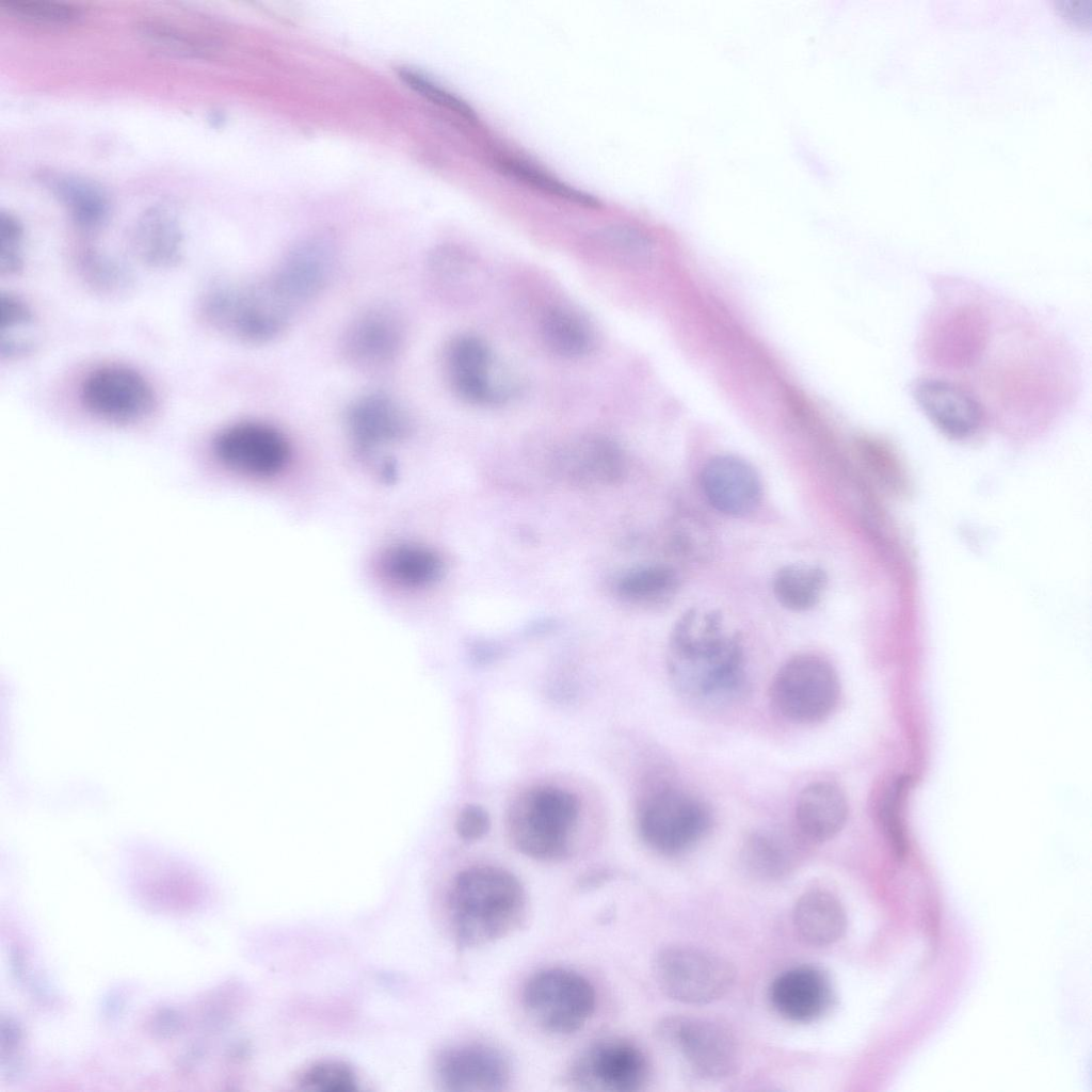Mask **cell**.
Listing matches in <instances>:
<instances>
[{
  "instance_id": "cell-1",
  "label": "cell",
  "mask_w": 1092,
  "mask_h": 1092,
  "mask_svg": "<svg viewBox=\"0 0 1092 1092\" xmlns=\"http://www.w3.org/2000/svg\"><path fill=\"white\" fill-rule=\"evenodd\" d=\"M670 679L682 695L721 704L740 696L745 686L743 651L722 616L692 609L676 622L669 640Z\"/></svg>"
},
{
  "instance_id": "cell-2",
  "label": "cell",
  "mask_w": 1092,
  "mask_h": 1092,
  "mask_svg": "<svg viewBox=\"0 0 1092 1092\" xmlns=\"http://www.w3.org/2000/svg\"><path fill=\"white\" fill-rule=\"evenodd\" d=\"M448 904L456 942L464 948H475L515 930L525 916L527 897L510 871L478 865L457 873Z\"/></svg>"
},
{
  "instance_id": "cell-3",
  "label": "cell",
  "mask_w": 1092,
  "mask_h": 1092,
  "mask_svg": "<svg viewBox=\"0 0 1092 1092\" xmlns=\"http://www.w3.org/2000/svg\"><path fill=\"white\" fill-rule=\"evenodd\" d=\"M298 310L272 274L256 280L214 285L200 301L203 318L214 330L256 344L279 336Z\"/></svg>"
},
{
  "instance_id": "cell-4",
  "label": "cell",
  "mask_w": 1092,
  "mask_h": 1092,
  "mask_svg": "<svg viewBox=\"0 0 1092 1092\" xmlns=\"http://www.w3.org/2000/svg\"><path fill=\"white\" fill-rule=\"evenodd\" d=\"M578 798L555 786H536L521 792L508 813L513 845L539 861L564 858L579 819Z\"/></svg>"
},
{
  "instance_id": "cell-5",
  "label": "cell",
  "mask_w": 1092,
  "mask_h": 1092,
  "mask_svg": "<svg viewBox=\"0 0 1092 1092\" xmlns=\"http://www.w3.org/2000/svg\"><path fill=\"white\" fill-rule=\"evenodd\" d=\"M711 822V813L701 799L672 785L649 790L637 812L640 838L662 855L692 848L708 833Z\"/></svg>"
},
{
  "instance_id": "cell-6",
  "label": "cell",
  "mask_w": 1092,
  "mask_h": 1092,
  "mask_svg": "<svg viewBox=\"0 0 1092 1092\" xmlns=\"http://www.w3.org/2000/svg\"><path fill=\"white\" fill-rule=\"evenodd\" d=\"M775 710L797 724H815L835 710L840 695L837 673L832 664L815 654H799L784 662L770 686Z\"/></svg>"
},
{
  "instance_id": "cell-7",
  "label": "cell",
  "mask_w": 1092,
  "mask_h": 1092,
  "mask_svg": "<svg viewBox=\"0 0 1092 1092\" xmlns=\"http://www.w3.org/2000/svg\"><path fill=\"white\" fill-rule=\"evenodd\" d=\"M521 1000L531 1019L553 1034L580 1030L596 1009L592 983L577 971L562 967L534 973L524 985Z\"/></svg>"
},
{
  "instance_id": "cell-8",
  "label": "cell",
  "mask_w": 1092,
  "mask_h": 1092,
  "mask_svg": "<svg viewBox=\"0 0 1092 1092\" xmlns=\"http://www.w3.org/2000/svg\"><path fill=\"white\" fill-rule=\"evenodd\" d=\"M654 974L660 990L688 1005H703L724 996L735 981V969L724 958L700 948L671 946L658 952Z\"/></svg>"
},
{
  "instance_id": "cell-9",
  "label": "cell",
  "mask_w": 1092,
  "mask_h": 1092,
  "mask_svg": "<svg viewBox=\"0 0 1092 1092\" xmlns=\"http://www.w3.org/2000/svg\"><path fill=\"white\" fill-rule=\"evenodd\" d=\"M649 1076L648 1060L635 1043L621 1038L598 1040L573 1061L569 1081L585 1091L637 1092Z\"/></svg>"
},
{
  "instance_id": "cell-10",
  "label": "cell",
  "mask_w": 1092,
  "mask_h": 1092,
  "mask_svg": "<svg viewBox=\"0 0 1092 1092\" xmlns=\"http://www.w3.org/2000/svg\"><path fill=\"white\" fill-rule=\"evenodd\" d=\"M659 1032L680 1053L693 1073L702 1078L722 1079L738 1069L739 1048L736 1038L718 1022L674 1016L660 1025Z\"/></svg>"
},
{
  "instance_id": "cell-11",
  "label": "cell",
  "mask_w": 1092,
  "mask_h": 1092,
  "mask_svg": "<svg viewBox=\"0 0 1092 1092\" xmlns=\"http://www.w3.org/2000/svg\"><path fill=\"white\" fill-rule=\"evenodd\" d=\"M212 451L227 469L253 478L279 473L290 457L284 434L258 421H242L224 428L214 437Z\"/></svg>"
},
{
  "instance_id": "cell-12",
  "label": "cell",
  "mask_w": 1092,
  "mask_h": 1092,
  "mask_svg": "<svg viewBox=\"0 0 1092 1092\" xmlns=\"http://www.w3.org/2000/svg\"><path fill=\"white\" fill-rule=\"evenodd\" d=\"M81 400L96 417L115 423H133L148 416L156 398L149 382L126 366L95 369L83 381Z\"/></svg>"
},
{
  "instance_id": "cell-13",
  "label": "cell",
  "mask_w": 1092,
  "mask_h": 1092,
  "mask_svg": "<svg viewBox=\"0 0 1092 1092\" xmlns=\"http://www.w3.org/2000/svg\"><path fill=\"white\" fill-rule=\"evenodd\" d=\"M440 1086L454 1092H494L505 1089L511 1065L494 1046L480 1042L454 1044L440 1050L435 1060Z\"/></svg>"
},
{
  "instance_id": "cell-14",
  "label": "cell",
  "mask_w": 1092,
  "mask_h": 1092,
  "mask_svg": "<svg viewBox=\"0 0 1092 1092\" xmlns=\"http://www.w3.org/2000/svg\"><path fill=\"white\" fill-rule=\"evenodd\" d=\"M446 370L453 391L471 404H494L507 398L493 353L479 337L464 334L451 340L446 351Z\"/></svg>"
},
{
  "instance_id": "cell-15",
  "label": "cell",
  "mask_w": 1092,
  "mask_h": 1092,
  "mask_svg": "<svg viewBox=\"0 0 1092 1092\" xmlns=\"http://www.w3.org/2000/svg\"><path fill=\"white\" fill-rule=\"evenodd\" d=\"M913 396L937 430L954 439L973 436L984 420V407L963 386L948 380L922 378L913 385Z\"/></svg>"
},
{
  "instance_id": "cell-16",
  "label": "cell",
  "mask_w": 1092,
  "mask_h": 1092,
  "mask_svg": "<svg viewBox=\"0 0 1092 1092\" xmlns=\"http://www.w3.org/2000/svg\"><path fill=\"white\" fill-rule=\"evenodd\" d=\"M403 325L388 308L375 307L358 315L346 330V358L358 368L376 370L394 363L403 347Z\"/></svg>"
},
{
  "instance_id": "cell-17",
  "label": "cell",
  "mask_w": 1092,
  "mask_h": 1092,
  "mask_svg": "<svg viewBox=\"0 0 1092 1092\" xmlns=\"http://www.w3.org/2000/svg\"><path fill=\"white\" fill-rule=\"evenodd\" d=\"M346 425L355 450L369 455L404 438L411 419L392 397L373 392L356 399L347 410Z\"/></svg>"
},
{
  "instance_id": "cell-18",
  "label": "cell",
  "mask_w": 1092,
  "mask_h": 1092,
  "mask_svg": "<svg viewBox=\"0 0 1092 1092\" xmlns=\"http://www.w3.org/2000/svg\"><path fill=\"white\" fill-rule=\"evenodd\" d=\"M553 465L564 480L581 486L614 484L626 470L621 448L601 435L572 439L556 453Z\"/></svg>"
},
{
  "instance_id": "cell-19",
  "label": "cell",
  "mask_w": 1092,
  "mask_h": 1092,
  "mask_svg": "<svg viewBox=\"0 0 1092 1092\" xmlns=\"http://www.w3.org/2000/svg\"><path fill=\"white\" fill-rule=\"evenodd\" d=\"M703 493L720 513L743 516L751 513L761 498V484L755 469L735 455H718L703 468Z\"/></svg>"
},
{
  "instance_id": "cell-20",
  "label": "cell",
  "mask_w": 1092,
  "mask_h": 1092,
  "mask_svg": "<svg viewBox=\"0 0 1092 1092\" xmlns=\"http://www.w3.org/2000/svg\"><path fill=\"white\" fill-rule=\"evenodd\" d=\"M769 999L784 1018L796 1023L812 1022L822 1016L831 1006V981L816 966H796L773 979Z\"/></svg>"
},
{
  "instance_id": "cell-21",
  "label": "cell",
  "mask_w": 1092,
  "mask_h": 1092,
  "mask_svg": "<svg viewBox=\"0 0 1092 1092\" xmlns=\"http://www.w3.org/2000/svg\"><path fill=\"white\" fill-rule=\"evenodd\" d=\"M848 802L842 790L825 781L814 782L799 793L796 829L808 842H824L835 837L848 818Z\"/></svg>"
},
{
  "instance_id": "cell-22",
  "label": "cell",
  "mask_w": 1092,
  "mask_h": 1092,
  "mask_svg": "<svg viewBox=\"0 0 1092 1092\" xmlns=\"http://www.w3.org/2000/svg\"><path fill=\"white\" fill-rule=\"evenodd\" d=\"M792 921L800 937L813 946L834 944L847 929V915L839 899L819 888L800 896L793 908Z\"/></svg>"
},
{
  "instance_id": "cell-23",
  "label": "cell",
  "mask_w": 1092,
  "mask_h": 1092,
  "mask_svg": "<svg viewBox=\"0 0 1092 1092\" xmlns=\"http://www.w3.org/2000/svg\"><path fill=\"white\" fill-rule=\"evenodd\" d=\"M800 839H804L800 833L793 836L778 830H754L742 842L741 862L758 879L783 878L797 866Z\"/></svg>"
},
{
  "instance_id": "cell-24",
  "label": "cell",
  "mask_w": 1092,
  "mask_h": 1092,
  "mask_svg": "<svg viewBox=\"0 0 1092 1092\" xmlns=\"http://www.w3.org/2000/svg\"><path fill=\"white\" fill-rule=\"evenodd\" d=\"M133 245L141 261L150 268H173L181 259L180 229L164 210H152L144 215L136 227Z\"/></svg>"
},
{
  "instance_id": "cell-25",
  "label": "cell",
  "mask_w": 1092,
  "mask_h": 1092,
  "mask_svg": "<svg viewBox=\"0 0 1092 1092\" xmlns=\"http://www.w3.org/2000/svg\"><path fill=\"white\" fill-rule=\"evenodd\" d=\"M444 564L432 549L411 543L397 544L384 551L380 569L391 582L407 589L428 587L437 581Z\"/></svg>"
},
{
  "instance_id": "cell-26",
  "label": "cell",
  "mask_w": 1092,
  "mask_h": 1092,
  "mask_svg": "<svg viewBox=\"0 0 1092 1092\" xmlns=\"http://www.w3.org/2000/svg\"><path fill=\"white\" fill-rule=\"evenodd\" d=\"M826 585L822 568L796 563L782 567L773 579V593L778 603L792 611H805L820 600Z\"/></svg>"
},
{
  "instance_id": "cell-27",
  "label": "cell",
  "mask_w": 1092,
  "mask_h": 1092,
  "mask_svg": "<svg viewBox=\"0 0 1092 1092\" xmlns=\"http://www.w3.org/2000/svg\"><path fill=\"white\" fill-rule=\"evenodd\" d=\"M542 339L549 351L564 358H578L590 352L593 337L588 325L575 312L553 307L541 319Z\"/></svg>"
},
{
  "instance_id": "cell-28",
  "label": "cell",
  "mask_w": 1092,
  "mask_h": 1092,
  "mask_svg": "<svg viewBox=\"0 0 1092 1092\" xmlns=\"http://www.w3.org/2000/svg\"><path fill=\"white\" fill-rule=\"evenodd\" d=\"M678 589V577L673 568L663 564H649L630 569L615 584L616 593L637 605H658L668 601Z\"/></svg>"
},
{
  "instance_id": "cell-29",
  "label": "cell",
  "mask_w": 1092,
  "mask_h": 1092,
  "mask_svg": "<svg viewBox=\"0 0 1092 1092\" xmlns=\"http://www.w3.org/2000/svg\"><path fill=\"white\" fill-rule=\"evenodd\" d=\"M499 170L507 176L542 191L551 196L566 199L584 207L596 208L600 205L594 196L579 191L539 167L517 158L504 157L497 160Z\"/></svg>"
},
{
  "instance_id": "cell-30",
  "label": "cell",
  "mask_w": 1092,
  "mask_h": 1092,
  "mask_svg": "<svg viewBox=\"0 0 1092 1092\" xmlns=\"http://www.w3.org/2000/svg\"><path fill=\"white\" fill-rule=\"evenodd\" d=\"M55 189L69 207L76 222L82 227L95 228L105 221L108 212L107 200L92 184L67 178L58 181Z\"/></svg>"
},
{
  "instance_id": "cell-31",
  "label": "cell",
  "mask_w": 1092,
  "mask_h": 1092,
  "mask_svg": "<svg viewBox=\"0 0 1092 1092\" xmlns=\"http://www.w3.org/2000/svg\"><path fill=\"white\" fill-rule=\"evenodd\" d=\"M301 1089L314 1092H354L358 1080L344 1062L322 1060L307 1066L299 1077Z\"/></svg>"
},
{
  "instance_id": "cell-32",
  "label": "cell",
  "mask_w": 1092,
  "mask_h": 1092,
  "mask_svg": "<svg viewBox=\"0 0 1092 1092\" xmlns=\"http://www.w3.org/2000/svg\"><path fill=\"white\" fill-rule=\"evenodd\" d=\"M139 33L147 44L161 52L187 58H200L207 52L199 41L171 25L144 21L139 26Z\"/></svg>"
},
{
  "instance_id": "cell-33",
  "label": "cell",
  "mask_w": 1092,
  "mask_h": 1092,
  "mask_svg": "<svg viewBox=\"0 0 1092 1092\" xmlns=\"http://www.w3.org/2000/svg\"><path fill=\"white\" fill-rule=\"evenodd\" d=\"M3 10L16 18L38 25H67L80 16V10L69 3L43 0H6Z\"/></svg>"
},
{
  "instance_id": "cell-34",
  "label": "cell",
  "mask_w": 1092,
  "mask_h": 1092,
  "mask_svg": "<svg viewBox=\"0 0 1092 1092\" xmlns=\"http://www.w3.org/2000/svg\"><path fill=\"white\" fill-rule=\"evenodd\" d=\"M80 268L86 282L102 292L122 291L129 285L130 276L126 269L99 254L84 255Z\"/></svg>"
},
{
  "instance_id": "cell-35",
  "label": "cell",
  "mask_w": 1092,
  "mask_h": 1092,
  "mask_svg": "<svg viewBox=\"0 0 1092 1092\" xmlns=\"http://www.w3.org/2000/svg\"><path fill=\"white\" fill-rule=\"evenodd\" d=\"M400 78L407 83L410 87L430 101L454 112L468 122H477V114L469 105L424 76L416 71L403 69L400 71Z\"/></svg>"
},
{
  "instance_id": "cell-36",
  "label": "cell",
  "mask_w": 1092,
  "mask_h": 1092,
  "mask_svg": "<svg viewBox=\"0 0 1092 1092\" xmlns=\"http://www.w3.org/2000/svg\"><path fill=\"white\" fill-rule=\"evenodd\" d=\"M596 241L615 258L642 255L651 248V239L645 232L626 225L605 228L597 234Z\"/></svg>"
},
{
  "instance_id": "cell-37",
  "label": "cell",
  "mask_w": 1092,
  "mask_h": 1092,
  "mask_svg": "<svg viewBox=\"0 0 1092 1092\" xmlns=\"http://www.w3.org/2000/svg\"><path fill=\"white\" fill-rule=\"evenodd\" d=\"M908 788V780L900 778L886 791L881 804V820L886 835L898 856L906 851V840L901 822L900 807Z\"/></svg>"
},
{
  "instance_id": "cell-38",
  "label": "cell",
  "mask_w": 1092,
  "mask_h": 1092,
  "mask_svg": "<svg viewBox=\"0 0 1092 1092\" xmlns=\"http://www.w3.org/2000/svg\"><path fill=\"white\" fill-rule=\"evenodd\" d=\"M22 228L11 214L0 216V271L2 275L17 274L23 267Z\"/></svg>"
},
{
  "instance_id": "cell-39",
  "label": "cell",
  "mask_w": 1092,
  "mask_h": 1092,
  "mask_svg": "<svg viewBox=\"0 0 1092 1092\" xmlns=\"http://www.w3.org/2000/svg\"><path fill=\"white\" fill-rule=\"evenodd\" d=\"M34 318L29 306L11 293L0 295V339L14 338L17 331L30 328Z\"/></svg>"
},
{
  "instance_id": "cell-40",
  "label": "cell",
  "mask_w": 1092,
  "mask_h": 1092,
  "mask_svg": "<svg viewBox=\"0 0 1092 1092\" xmlns=\"http://www.w3.org/2000/svg\"><path fill=\"white\" fill-rule=\"evenodd\" d=\"M491 819L485 808L477 804L466 805L455 822L457 835L466 841L481 839L489 830Z\"/></svg>"
},
{
  "instance_id": "cell-41",
  "label": "cell",
  "mask_w": 1092,
  "mask_h": 1092,
  "mask_svg": "<svg viewBox=\"0 0 1092 1092\" xmlns=\"http://www.w3.org/2000/svg\"><path fill=\"white\" fill-rule=\"evenodd\" d=\"M1061 14L1078 26H1089L1092 17L1091 0H1057Z\"/></svg>"
}]
</instances>
